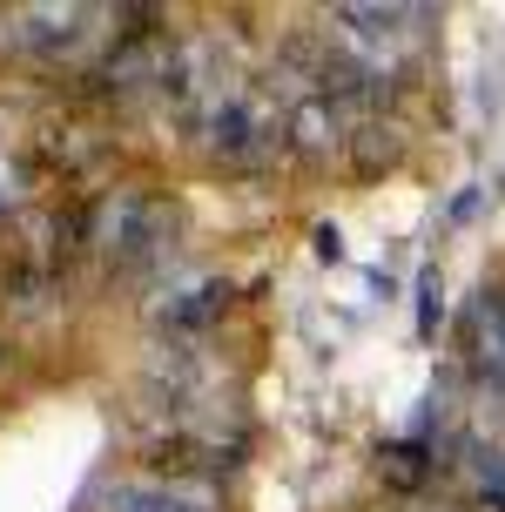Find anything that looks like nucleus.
<instances>
[{"label": "nucleus", "mask_w": 505, "mask_h": 512, "mask_svg": "<svg viewBox=\"0 0 505 512\" xmlns=\"http://www.w3.org/2000/svg\"><path fill=\"white\" fill-rule=\"evenodd\" d=\"M122 506H135V512H189V506H176V499H122Z\"/></svg>", "instance_id": "nucleus-2"}, {"label": "nucleus", "mask_w": 505, "mask_h": 512, "mask_svg": "<svg viewBox=\"0 0 505 512\" xmlns=\"http://www.w3.org/2000/svg\"><path fill=\"white\" fill-rule=\"evenodd\" d=\"M324 108H303V115H297V135H303V142H324Z\"/></svg>", "instance_id": "nucleus-1"}]
</instances>
